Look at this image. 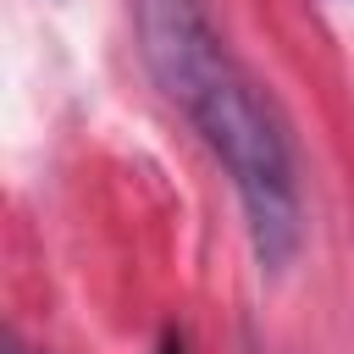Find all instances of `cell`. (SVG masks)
Returning a JSON list of instances; mask_svg holds the SVG:
<instances>
[{"label": "cell", "mask_w": 354, "mask_h": 354, "mask_svg": "<svg viewBox=\"0 0 354 354\" xmlns=\"http://www.w3.org/2000/svg\"><path fill=\"white\" fill-rule=\"evenodd\" d=\"M183 111L199 127V138L210 144V155L221 160V171L243 205L260 271H271V277L288 271L304 243V199H299L293 144H288L271 100L254 88V77L227 50V61L199 83V94Z\"/></svg>", "instance_id": "6da1fadb"}, {"label": "cell", "mask_w": 354, "mask_h": 354, "mask_svg": "<svg viewBox=\"0 0 354 354\" xmlns=\"http://www.w3.org/2000/svg\"><path fill=\"white\" fill-rule=\"evenodd\" d=\"M133 33L149 77L171 105H188L199 83L227 61V44L205 11V0H133Z\"/></svg>", "instance_id": "7a4b0ae2"}, {"label": "cell", "mask_w": 354, "mask_h": 354, "mask_svg": "<svg viewBox=\"0 0 354 354\" xmlns=\"http://www.w3.org/2000/svg\"><path fill=\"white\" fill-rule=\"evenodd\" d=\"M155 354H183V337H166V343H160Z\"/></svg>", "instance_id": "3957f363"}]
</instances>
